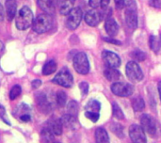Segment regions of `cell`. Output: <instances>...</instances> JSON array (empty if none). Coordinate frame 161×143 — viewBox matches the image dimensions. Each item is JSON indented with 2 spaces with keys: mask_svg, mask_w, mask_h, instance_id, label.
<instances>
[{
  "mask_svg": "<svg viewBox=\"0 0 161 143\" xmlns=\"http://www.w3.org/2000/svg\"><path fill=\"white\" fill-rule=\"evenodd\" d=\"M111 131L116 135L118 136L119 138H123L125 137V134H124V127L119 124H113L112 126H111Z\"/></svg>",
  "mask_w": 161,
  "mask_h": 143,
  "instance_id": "obj_32",
  "label": "cell"
},
{
  "mask_svg": "<svg viewBox=\"0 0 161 143\" xmlns=\"http://www.w3.org/2000/svg\"><path fill=\"white\" fill-rule=\"evenodd\" d=\"M102 57H103V60L104 62L106 63V65L108 67V68H118L120 65H121V58L120 57L111 52V51H104L103 54H102Z\"/></svg>",
  "mask_w": 161,
  "mask_h": 143,
  "instance_id": "obj_10",
  "label": "cell"
},
{
  "mask_svg": "<svg viewBox=\"0 0 161 143\" xmlns=\"http://www.w3.org/2000/svg\"><path fill=\"white\" fill-rule=\"evenodd\" d=\"M41 85H42V81H41L40 79H35V80H33L32 83H31V86H32V88H33L34 90H36V89H38L39 87H41Z\"/></svg>",
  "mask_w": 161,
  "mask_h": 143,
  "instance_id": "obj_38",
  "label": "cell"
},
{
  "mask_svg": "<svg viewBox=\"0 0 161 143\" xmlns=\"http://www.w3.org/2000/svg\"><path fill=\"white\" fill-rule=\"evenodd\" d=\"M131 57L135 59V60H137V61H143V60H145V58H146V54L144 53V52H142V50H139V49H136V50H134L132 53H131Z\"/></svg>",
  "mask_w": 161,
  "mask_h": 143,
  "instance_id": "obj_29",
  "label": "cell"
},
{
  "mask_svg": "<svg viewBox=\"0 0 161 143\" xmlns=\"http://www.w3.org/2000/svg\"><path fill=\"white\" fill-rule=\"evenodd\" d=\"M67 111L68 114L76 118L77 114H78V105L75 101H71L69 102V104L67 105Z\"/></svg>",
  "mask_w": 161,
  "mask_h": 143,
  "instance_id": "obj_25",
  "label": "cell"
},
{
  "mask_svg": "<svg viewBox=\"0 0 161 143\" xmlns=\"http://www.w3.org/2000/svg\"><path fill=\"white\" fill-rule=\"evenodd\" d=\"M57 104L59 107H63L65 105H66V102H67V94L64 92V91H58L57 93Z\"/></svg>",
  "mask_w": 161,
  "mask_h": 143,
  "instance_id": "obj_27",
  "label": "cell"
},
{
  "mask_svg": "<svg viewBox=\"0 0 161 143\" xmlns=\"http://www.w3.org/2000/svg\"><path fill=\"white\" fill-rule=\"evenodd\" d=\"M129 137L133 143H147L145 132L139 124H132L130 126Z\"/></svg>",
  "mask_w": 161,
  "mask_h": 143,
  "instance_id": "obj_9",
  "label": "cell"
},
{
  "mask_svg": "<svg viewBox=\"0 0 161 143\" xmlns=\"http://www.w3.org/2000/svg\"><path fill=\"white\" fill-rule=\"evenodd\" d=\"M95 140L96 143H109L108 132L104 128H97L95 131Z\"/></svg>",
  "mask_w": 161,
  "mask_h": 143,
  "instance_id": "obj_18",
  "label": "cell"
},
{
  "mask_svg": "<svg viewBox=\"0 0 161 143\" xmlns=\"http://www.w3.org/2000/svg\"><path fill=\"white\" fill-rule=\"evenodd\" d=\"M125 72L127 77L132 81H142L143 79V73L136 61H129L126 64Z\"/></svg>",
  "mask_w": 161,
  "mask_h": 143,
  "instance_id": "obj_7",
  "label": "cell"
},
{
  "mask_svg": "<svg viewBox=\"0 0 161 143\" xmlns=\"http://www.w3.org/2000/svg\"><path fill=\"white\" fill-rule=\"evenodd\" d=\"M150 4L155 8H159L161 6L160 0H150Z\"/></svg>",
  "mask_w": 161,
  "mask_h": 143,
  "instance_id": "obj_41",
  "label": "cell"
},
{
  "mask_svg": "<svg viewBox=\"0 0 161 143\" xmlns=\"http://www.w3.org/2000/svg\"><path fill=\"white\" fill-rule=\"evenodd\" d=\"M52 25H53V19L51 15L46 13L40 14L39 16H37V18L34 19L32 24L33 30L39 34L47 32L48 30L51 29Z\"/></svg>",
  "mask_w": 161,
  "mask_h": 143,
  "instance_id": "obj_2",
  "label": "cell"
},
{
  "mask_svg": "<svg viewBox=\"0 0 161 143\" xmlns=\"http://www.w3.org/2000/svg\"><path fill=\"white\" fill-rule=\"evenodd\" d=\"M104 41H106L107 42H109V43H113V44H119L121 45V42L119 41H116V40H113L111 38H103Z\"/></svg>",
  "mask_w": 161,
  "mask_h": 143,
  "instance_id": "obj_40",
  "label": "cell"
},
{
  "mask_svg": "<svg viewBox=\"0 0 161 143\" xmlns=\"http://www.w3.org/2000/svg\"><path fill=\"white\" fill-rule=\"evenodd\" d=\"M36 101H37V105L40 107V109L44 112V113H48L50 111V106L49 103L47 102L46 96L43 93H39L36 97Z\"/></svg>",
  "mask_w": 161,
  "mask_h": 143,
  "instance_id": "obj_17",
  "label": "cell"
},
{
  "mask_svg": "<svg viewBox=\"0 0 161 143\" xmlns=\"http://www.w3.org/2000/svg\"><path fill=\"white\" fill-rule=\"evenodd\" d=\"M159 39H160V41H161V35H160V37H159Z\"/></svg>",
  "mask_w": 161,
  "mask_h": 143,
  "instance_id": "obj_47",
  "label": "cell"
},
{
  "mask_svg": "<svg viewBox=\"0 0 161 143\" xmlns=\"http://www.w3.org/2000/svg\"><path fill=\"white\" fill-rule=\"evenodd\" d=\"M85 108L87 109V111L94 112V113H99V110L101 108V105H100L99 102H97L95 100H92V101H90L87 104V106H86Z\"/></svg>",
  "mask_w": 161,
  "mask_h": 143,
  "instance_id": "obj_26",
  "label": "cell"
},
{
  "mask_svg": "<svg viewBox=\"0 0 161 143\" xmlns=\"http://www.w3.org/2000/svg\"><path fill=\"white\" fill-rule=\"evenodd\" d=\"M82 10L80 8H74L70 13L67 15L66 19V26L70 30H75L77 28V26L80 25L82 20Z\"/></svg>",
  "mask_w": 161,
  "mask_h": 143,
  "instance_id": "obj_6",
  "label": "cell"
},
{
  "mask_svg": "<svg viewBox=\"0 0 161 143\" xmlns=\"http://www.w3.org/2000/svg\"><path fill=\"white\" fill-rule=\"evenodd\" d=\"M132 107L135 111H142L145 107L144 100L142 97H136L132 100Z\"/></svg>",
  "mask_w": 161,
  "mask_h": 143,
  "instance_id": "obj_24",
  "label": "cell"
},
{
  "mask_svg": "<svg viewBox=\"0 0 161 143\" xmlns=\"http://www.w3.org/2000/svg\"><path fill=\"white\" fill-rule=\"evenodd\" d=\"M125 22L129 28L135 29L138 26V13L137 10L126 9L125 11Z\"/></svg>",
  "mask_w": 161,
  "mask_h": 143,
  "instance_id": "obj_13",
  "label": "cell"
},
{
  "mask_svg": "<svg viewBox=\"0 0 161 143\" xmlns=\"http://www.w3.org/2000/svg\"><path fill=\"white\" fill-rule=\"evenodd\" d=\"M37 4L39 8L46 14L50 15L55 11V4L53 0H37Z\"/></svg>",
  "mask_w": 161,
  "mask_h": 143,
  "instance_id": "obj_16",
  "label": "cell"
},
{
  "mask_svg": "<svg viewBox=\"0 0 161 143\" xmlns=\"http://www.w3.org/2000/svg\"><path fill=\"white\" fill-rule=\"evenodd\" d=\"M112 113H113V116L118 119V120H123L125 118V114L123 112V110L121 109V107L117 105V104H113L112 105Z\"/></svg>",
  "mask_w": 161,
  "mask_h": 143,
  "instance_id": "obj_30",
  "label": "cell"
},
{
  "mask_svg": "<svg viewBox=\"0 0 161 143\" xmlns=\"http://www.w3.org/2000/svg\"><path fill=\"white\" fill-rule=\"evenodd\" d=\"M20 120H21L22 122L27 123V122L30 121V115H28V114H24V115H22V116L20 117Z\"/></svg>",
  "mask_w": 161,
  "mask_h": 143,
  "instance_id": "obj_42",
  "label": "cell"
},
{
  "mask_svg": "<svg viewBox=\"0 0 161 143\" xmlns=\"http://www.w3.org/2000/svg\"><path fill=\"white\" fill-rule=\"evenodd\" d=\"M158 92H159V97H160V100H161V81H160V82H158Z\"/></svg>",
  "mask_w": 161,
  "mask_h": 143,
  "instance_id": "obj_45",
  "label": "cell"
},
{
  "mask_svg": "<svg viewBox=\"0 0 161 143\" xmlns=\"http://www.w3.org/2000/svg\"><path fill=\"white\" fill-rule=\"evenodd\" d=\"M4 17H5V11H4L3 6L0 4V22H2V21H3Z\"/></svg>",
  "mask_w": 161,
  "mask_h": 143,
  "instance_id": "obj_44",
  "label": "cell"
},
{
  "mask_svg": "<svg viewBox=\"0 0 161 143\" xmlns=\"http://www.w3.org/2000/svg\"><path fill=\"white\" fill-rule=\"evenodd\" d=\"M75 0H58V7L60 14L68 15L70 11L74 8V4Z\"/></svg>",
  "mask_w": 161,
  "mask_h": 143,
  "instance_id": "obj_15",
  "label": "cell"
},
{
  "mask_svg": "<svg viewBox=\"0 0 161 143\" xmlns=\"http://www.w3.org/2000/svg\"><path fill=\"white\" fill-rule=\"evenodd\" d=\"M84 20H85L86 24L89 25L90 26H96L103 20V14L100 11L92 9V10H89L85 14Z\"/></svg>",
  "mask_w": 161,
  "mask_h": 143,
  "instance_id": "obj_11",
  "label": "cell"
},
{
  "mask_svg": "<svg viewBox=\"0 0 161 143\" xmlns=\"http://www.w3.org/2000/svg\"><path fill=\"white\" fill-rule=\"evenodd\" d=\"M62 123L60 120H53L49 124V129L56 136H60L62 134Z\"/></svg>",
  "mask_w": 161,
  "mask_h": 143,
  "instance_id": "obj_19",
  "label": "cell"
},
{
  "mask_svg": "<svg viewBox=\"0 0 161 143\" xmlns=\"http://www.w3.org/2000/svg\"><path fill=\"white\" fill-rule=\"evenodd\" d=\"M105 28H106V31H107L108 35L110 36V37H113V36L117 35V33L119 31V25L112 17H108L107 18L106 24H105Z\"/></svg>",
  "mask_w": 161,
  "mask_h": 143,
  "instance_id": "obj_14",
  "label": "cell"
},
{
  "mask_svg": "<svg viewBox=\"0 0 161 143\" xmlns=\"http://www.w3.org/2000/svg\"><path fill=\"white\" fill-rule=\"evenodd\" d=\"M74 68L80 74H87L90 71V62L85 53H77L74 58Z\"/></svg>",
  "mask_w": 161,
  "mask_h": 143,
  "instance_id": "obj_4",
  "label": "cell"
},
{
  "mask_svg": "<svg viewBox=\"0 0 161 143\" xmlns=\"http://www.w3.org/2000/svg\"><path fill=\"white\" fill-rule=\"evenodd\" d=\"M33 13L28 7H23L16 14L15 25L19 30H25L33 24Z\"/></svg>",
  "mask_w": 161,
  "mask_h": 143,
  "instance_id": "obj_1",
  "label": "cell"
},
{
  "mask_svg": "<svg viewBox=\"0 0 161 143\" xmlns=\"http://www.w3.org/2000/svg\"><path fill=\"white\" fill-rule=\"evenodd\" d=\"M22 92V89L19 85H15L12 87V89L9 91V99L10 100H15L17 97H19V95Z\"/></svg>",
  "mask_w": 161,
  "mask_h": 143,
  "instance_id": "obj_31",
  "label": "cell"
},
{
  "mask_svg": "<svg viewBox=\"0 0 161 143\" xmlns=\"http://www.w3.org/2000/svg\"><path fill=\"white\" fill-rule=\"evenodd\" d=\"M61 123H62V125L66 126L67 128H70V129H74L75 124H76V118L69 115V114H66L64 115L62 118H61Z\"/></svg>",
  "mask_w": 161,
  "mask_h": 143,
  "instance_id": "obj_21",
  "label": "cell"
},
{
  "mask_svg": "<svg viewBox=\"0 0 161 143\" xmlns=\"http://www.w3.org/2000/svg\"><path fill=\"white\" fill-rule=\"evenodd\" d=\"M4 49V44L2 43V41H0V52Z\"/></svg>",
  "mask_w": 161,
  "mask_h": 143,
  "instance_id": "obj_46",
  "label": "cell"
},
{
  "mask_svg": "<svg viewBox=\"0 0 161 143\" xmlns=\"http://www.w3.org/2000/svg\"><path fill=\"white\" fill-rule=\"evenodd\" d=\"M85 116L91 120L92 123H96L99 120V113H94V112H90V111H86L85 112Z\"/></svg>",
  "mask_w": 161,
  "mask_h": 143,
  "instance_id": "obj_33",
  "label": "cell"
},
{
  "mask_svg": "<svg viewBox=\"0 0 161 143\" xmlns=\"http://www.w3.org/2000/svg\"><path fill=\"white\" fill-rule=\"evenodd\" d=\"M111 91L120 97H128L134 92V88L132 85L123 82L113 83L111 86Z\"/></svg>",
  "mask_w": 161,
  "mask_h": 143,
  "instance_id": "obj_8",
  "label": "cell"
},
{
  "mask_svg": "<svg viewBox=\"0 0 161 143\" xmlns=\"http://www.w3.org/2000/svg\"><path fill=\"white\" fill-rule=\"evenodd\" d=\"M89 4L92 8H96L100 6L101 4V0H89Z\"/></svg>",
  "mask_w": 161,
  "mask_h": 143,
  "instance_id": "obj_37",
  "label": "cell"
},
{
  "mask_svg": "<svg viewBox=\"0 0 161 143\" xmlns=\"http://www.w3.org/2000/svg\"><path fill=\"white\" fill-rule=\"evenodd\" d=\"M150 46H151L153 51L158 52L161 46L160 39H158L156 36H151L150 37Z\"/></svg>",
  "mask_w": 161,
  "mask_h": 143,
  "instance_id": "obj_28",
  "label": "cell"
},
{
  "mask_svg": "<svg viewBox=\"0 0 161 143\" xmlns=\"http://www.w3.org/2000/svg\"><path fill=\"white\" fill-rule=\"evenodd\" d=\"M57 70V63L54 60H49L48 62H46L42 68V74L43 75H49L52 74L53 73H55Z\"/></svg>",
  "mask_w": 161,
  "mask_h": 143,
  "instance_id": "obj_22",
  "label": "cell"
},
{
  "mask_svg": "<svg viewBox=\"0 0 161 143\" xmlns=\"http://www.w3.org/2000/svg\"><path fill=\"white\" fill-rule=\"evenodd\" d=\"M5 8H6L5 12H6L7 19L8 21H11L15 17L16 11H17V3H16V0H6Z\"/></svg>",
  "mask_w": 161,
  "mask_h": 143,
  "instance_id": "obj_12",
  "label": "cell"
},
{
  "mask_svg": "<svg viewBox=\"0 0 161 143\" xmlns=\"http://www.w3.org/2000/svg\"><path fill=\"white\" fill-rule=\"evenodd\" d=\"M53 83L58 84L61 87H65V88H71L73 86L74 80H73V75L71 74V73L69 72L68 69L63 68L61 69L57 75L54 77L53 79Z\"/></svg>",
  "mask_w": 161,
  "mask_h": 143,
  "instance_id": "obj_5",
  "label": "cell"
},
{
  "mask_svg": "<svg viewBox=\"0 0 161 143\" xmlns=\"http://www.w3.org/2000/svg\"><path fill=\"white\" fill-rule=\"evenodd\" d=\"M114 2L118 9H122L125 7V0H114Z\"/></svg>",
  "mask_w": 161,
  "mask_h": 143,
  "instance_id": "obj_36",
  "label": "cell"
},
{
  "mask_svg": "<svg viewBox=\"0 0 161 143\" xmlns=\"http://www.w3.org/2000/svg\"><path fill=\"white\" fill-rule=\"evenodd\" d=\"M79 89H80L82 95H86L89 91V84L87 82H81L79 84Z\"/></svg>",
  "mask_w": 161,
  "mask_h": 143,
  "instance_id": "obj_35",
  "label": "cell"
},
{
  "mask_svg": "<svg viewBox=\"0 0 161 143\" xmlns=\"http://www.w3.org/2000/svg\"><path fill=\"white\" fill-rule=\"evenodd\" d=\"M142 127L143 128L144 132H147L151 137H157L160 133L159 124L157 120H155L150 115L144 114L141 119Z\"/></svg>",
  "mask_w": 161,
  "mask_h": 143,
  "instance_id": "obj_3",
  "label": "cell"
},
{
  "mask_svg": "<svg viewBox=\"0 0 161 143\" xmlns=\"http://www.w3.org/2000/svg\"><path fill=\"white\" fill-rule=\"evenodd\" d=\"M5 115H6L5 108H4V107H3V106H1V105H0V118H1L2 120H4Z\"/></svg>",
  "mask_w": 161,
  "mask_h": 143,
  "instance_id": "obj_43",
  "label": "cell"
},
{
  "mask_svg": "<svg viewBox=\"0 0 161 143\" xmlns=\"http://www.w3.org/2000/svg\"><path fill=\"white\" fill-rule=\"evenodd\" d=\"M104 75L109 81H116L120 78L121 74L118 70H116L114 68H107L104 71Z\"/></svg>",
  "mask_w": 161,
  "mask_h": 143,
  "instance_id": "obj_20",
  "label": "cell"
},
{
  "mask_svg": "<svg viewBox=\"0 0 161 143\" xmlns=\"http://www.w3.org/2000/svg\"><path fill=\"white\" fill-rule=\"evenodd\" d=\"M109 2H110V0H101V4H100L101 8H102L104 10L107 9L108 7V5H109Z\"/></svg>",
  "mask_w": 161,
  "mask_h": 143,
  "instance_id": "obj_39",
  "label": "cell"
},
{
  "mask_svg": "<svg viewBox=\"0 0 161 143\" xmlns=\"http://www.w3.org/2000/svg\"><path fill=\"white\" fill-rule=\"evenodd\" d=\"M125 7H126V9L137 10V5H136L135 0H125Z\"/></svg>",
  "mask_w": 161,
  "mask_h": 143,
  "instance_id": "obj_34",
  "label": "cell"
},
{
  "mask_svg": "<svg viewBox=\"0 0 161 143\" xmlns=\"http://www.w3.org/2000/svg\"><path fill=\"white\" fill-rule=\"evenodd\" d=\"M53 133L51 132V130L49 128H44L42 130V133H41V139L42 140L43 143H51L52 140H54V137H53Z\"/></svg>",
  "mask_w": 161,
  "mask_h": 143,
  "instance_id": "obj_23",
  "label": "cell"
}]
</instances>
